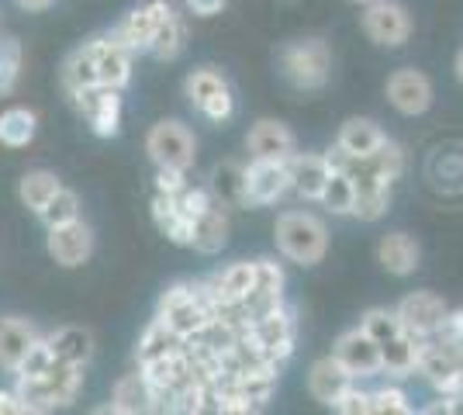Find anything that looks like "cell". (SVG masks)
Listing matches in <instances>:
<instances>
[{"label": "cell", "instance_id": "5b68a950", "mask_svg": "<svg viewBox=\"0 0 463 415\" xmlns=\"http://www.w3.org/2000/svg\"><path fill=\"white\" fill-rule=\"evenodd\" d=\"M242 333H246V336H250L263 354L270 356L273 363H280V367H284V360H290V354H294L298 316H294V308L284 301V305H277V308L267 312V316L250 318V322L242 325Z\"/></svg>", "mask_w": 463, "mask_h": 415}, {"label": "cell", "instance_id": "7dc6e473", "mask_svg": "<svg viewBox=\"0 0 463 415\" xmlns=\"http://www.w3.org/2000/svg\"><path fill=\"white\" fill-rule=\"evenodd\" d=\"M184 4H187V14H194V18H214L225 11L229 0H184Z\"/></svg>", "mask_w": 463, "mask_h": 415}, {"label": "cell", "instance_id": "ab89813d", "mask_svg": "<svg viewBox=\"0 0 463 415\" xmlns=\"http://www.w3.org/2000/svg\"><path fill=\"white\" fill-rule=\"evenodd\" d=\"M370 163L377 166V174H381L387 184H394V180L405 174V153H402V146H398V142H391L387 136H384V142L370 153Z\"/></svg>", "mask_w": 463, "mask_h": 415}, {"label": "cell", "instance_id": "ac0fdd59", "mask_svg": "<svg viewBox=\"0 0 463 415\" xmlns=\"http://www.w3.org/2000/svg\"><path fill=\"white\" fill-rule=\"evenodd\" d=\"M90 49H94V62H97V83H108V87L125 90L132 83V60L136 56L118 39H111V35L94 39Z\"/></svg>", "mask_w": 463, "mask_h": 415}, {"label": "cell", "instance_id": "f35d334b", "mask_svg": "<svg viewBox=\"0 0 463 415\" xmlns=\"http://www.w3.org/2000/svg\"><path fill=\"white\" fill-rule=\"evenodd\" d=\"M21 60H24L21 42L18 39H4V35H0V98H7V94L18 87Z\"/></svg>", "mask_w": 463, "mask_h": 415}, {"label": "cell", "instance_id": "8fae6325", "mask_svg": "<svg viewBox=\"0 0 463 415\" xmlns=\"http://www.w3.org/2000/svg\"><path fill=\"white\" fill-rule=\"evenodd\" d=\"M387 100L398 115L405 118H419L432 108V80L425 77L422 70L415 66H405V70H394L387 77Z\"/></svg>", "mask_w": 463, "mask_h": 415}, {"label": "cell", "instance_id": "f546056e", "mask_svg": "<svg viewBox=\"0 0 463 415\" xmlns=\"http://www.w3.org/2000/svg\"><path fill=\"white\" fill-rule=\"evenodd\" d=\"M97 83V62H94V49H90V42H83L80 49H73L66 62H62V90L73 98L80 90H87V87H94Z\"/></svg>", "mask_w": 463, "mask_h": 415}, {"label": "cell", "instance_id": "b9f144b4", "mask_svg": "<svg viewBox=\"0 0 463 415\" xmlns=\"http://www.w3.org/2000/svg\"><path fill=\"white\" fill-rule=\"evenodd\" d=\"M197 111H201V118H208L212 125H225V121L235 115V98H232V90L225 87V90L212 94V98L204 100Z\"/></svg>", "mask_w": 463, "mask_h": 415}, {"label": "cell", "instance_id": "816d5d0a", "mask_svg": "<svg viewBox=\"0 0 463 415\" xmlns=\"http://www.w3.org/2000/svg\"><path fill=\"white\" fill-rule=\"evenodd\" d=\"M457 354H460V360H463V343H460V346H457Z\"/></svg>", "mask_w": 463, "mask_h": 415}, {"label": "cell", "instance_id": "836d02e7", "mask_svg": "<svg viewBox=\"0 0 463 415\" xmlns=\"http://www.w3.org/2000/svg\"><path fill=\"white\" fill-rule=\"evenodd\" d=\"M318 204L326 208L328 215H353V204H356V187H353V180L349 174L343 170H332V177H328L326 191H322V198Z\"/></svg>", "mask_w": 463, "mask_h": 415}, {"label": "cell", "instance_id": "681fc988", "mask_svg": "<svg viewBox=\"0 0 463 415\" xmlns=\"http://www.w3.org/2000/svg\"><path fill=\"white\" fill-rule=\"evenodd\" d=\"M457 80L463 83V49L457 52Z\"/></svg>", "mask_w": 463, "mask_h": 415}, {"label": "cell", "instance_id": "4fadbf2b", "mask_svg": "<svg viewBox=\"0 0 463 415\" xmlns=\"http://www.w3.org/2000/svg\"><path fill=\"white\" fill-rule=\"evenodd\" d=\"M398 318H402V329H405L408 336L415 339H425L432 336L436 329H439V322L446 318V301L436 291H411L398 301Z\"/></svg>", "mask_w": 463, "mask_h": 415}, {"label": "cell", "instance_id": "74e56055", "mask_svg": "<svg viewBox=\"0 0 463 415\" xmlns=\"http://www.w3.org/2000/svg\"><path fill=\"white\" fill-rule=\"evenodd\" d=\"M408 412H415V405L405 395V388L381 384V388L370 391V415H408Z\"/></svg>", "mask_w": 463, "mask_h": 415}, {"label": "cell", "instance_id": "2e32d148", "mask_svg": "<svg viewBox=\"0 0 463 415\" xmlns=\"http://www.w3.org/2000/svg\"><path fill=\"white\" fill-rule=\"evenodd\" d=\"M246 149H250V159H277V163H288V159L298 153V142H294V132H290L284 121L260 118L250 128V136H246Z\"/></svg>", "mask_w": 463, "mask_h": 415}, {"label": "cell", "instance_id": "f6af8a7d", "mask_svg": "<svg viewBox=\"0 0 463 415\" xmlns=\"http://www.w3.org/2000/svg\"><path fill=\"white\" fill-rule=\"evenodd\" d=\"M432 336L439 339V343H446V346H460L463 343V308L446 312V318L439 322V329H436Z\"/></svg>", "mask_w": 463, "mask_h": 415}, {"label": "cell", "instance_id": "ee69618b", "mask_svg": "<svg viewBox=\"0 0 463 415\" xmlns=\"http://www.w3.org/2000/svg\"><path fill=\"white\" fill-rule=\"evenodd\" d=\"M187 184H191V180H187V170L156 166V191H159V194H170V198H176V194H180Z\"/></svg>", "mask_w": 463, "mask_h": 415}, {"label": "cell", "instance_id": "d6986e66", "mask_svg": "<svg viewBox=\"0 0 463 415\" xmlns=\"http://www.w3.org/2000/svg\"><path fill=\"white\" fill-rule=\"evenodd\" d=\"M353 381H356V377L349 374L335 356H322V360H315V363L308 367V395L315 398L318 405L332 409Z\"/></svg>", "mask_w": 463, "mask_h": 415}, {"label": "cell", "instance_id": "52a82bcc", "mask_svg": "<svg viewBox=\"0 0 463 415\" xmlns=\"http://www.w3.org/2000/svg\"><path fill=\"white\" fill-rule=\"evenodd\" d=\"M360 24H364L367 39L373 45H384V49H398L411 35V14L398 0H370V4H364Z\"/></svg>", "mask_w": 463, "mask_h": 415}, {"label": "cell", "instance_id": "1f68e13d", "mask_svg": "<svg viewBox=\"0 0 463 415\" xmlns=\"http://www.w3.org/2000/svg\"><path fill=\"white\" fill-rule=\"evenodd\" d=\"M35 132H39V118H35V111H28V108H7V111L0 115V146H7V149H24V146H32Z\"/></svg>", "mask_w": 463, "mask_h": 415}, {"label": "cell", "instance_id": "4dcf8cb0", "mask_svg": "<svg viewBox=\"0 0 463 415\" xmlns=\"http://www.w3.org/2000/svg\"><path fill=\"white\" fill-rule=\"evenodd\" d=\"M335 142L346 149L349 156H370L381 142H384V132H381V125L370 118H349L343 128H339V136Z\"/></svg>", "mask_w": 463, "mask_h": 415}, {"label": "cell", "instance_id": "f907efd6", "mask_svg": "<svg viewBox=\"0 0 463 415\" xmlns=\"http://www.w3.org/2000/svg\"><path fill=\"white\" fill-rule=\"evenodd\" d=\"M353 4H360V7H364V4H370V0H353Z\"/></svg>", "mask_w": 463, "mask_h": 415}, {"label": "cell", "instance_id": "44dd1931", "mask_svg": "<svg viewBox=\"0 0 463 415\" xmlns=\"http://www.w3.org/2000/svg\"><path fill=\"white\" fill-rule=\"evenodd\" d=\"M419 259H422V250H419L415 236H408V232H387L377 242V263L384 267L387 274L394 277L415 274L419 270Z\"/></svg>", "mask_w": 463, "mask_h": 415}, {"label": "cell", "instance_id": "9a60e30c", "mask_svg": "<svg viewBox=\"0 0 463 415\" xmlns=\"http://www.w3.org/2000/svg\"><path fill=\"white\" fill-rule=\"evenodd\" d=\"M204 284H208V291H212L218 312L239 308V305L246 301V295L252 291V284H256V259H235L225 270H218V274L208 277Z\"/></svg>", "mask_w": 463, "mask_h": 415}, {"label": "cell", "instance_id": "bcb514c9", "mask_svg": "<svg viewBox=\"0 0 463 415\" xmlns=\"http://www.w3.org/2000/svg\"><path fill=\"white\" fill-rule=\"evenodd\" d=\"M0 415H28V405L18 395V388H0Z\"/></svg>", "mask_w": 463, "mask_h": 415}, {"label": "cell", "instance_id": "f1b7e54d", "mask_svg": "<svg viewBox=\"0 0 463 415\" xmlns=\"http://www.w3.org/2000/svg\"><path fill=\"white\" fill-rule=\"evenodd\" d=\"M419 363V339L402 333V336L381 343V367L391 377H411Z\"/></svg>", "mask_w": 463, "mask_h": 415}, {"label": "cell", "instance_id": "484cf974", "mask_svg": "<svg viewBox=\"0 0 463 415\" xmlns=\"http://www.w3.org/2000/svg\"><path fill=\"white\" fill-rule=\"evenodd\" d=\"M187 45V21L184 14H176V7H170V14L159 21L153 42H149V56L159 62H174Z\"/></svg>", "mask_w": 463, "mask_h": 415}, {"label": "cell", "instance_id": "83f0119b", "mask_svg": "<svg viewBox=\"0 0 463 415\" xmlns=\"http://www.w3.org/2000/svg\"><path fill=\"white\" fill-rule=\"evenodd\" d=\"M153 218H156V229H159V232H163L166 239H170V242H176V246H191L194 225L184 215H180V208H176V201L170 198V194H159V191H156Z\"/></svg>", "mask_w": 463, "mask_h": 415}, {"label": "cell", "instance_id": "7bdbcfd3", "mask_svg": "<svg viewBox=\"0 0 463 415\" xmlns=\"http://www.w3.org/2000/svg\"><path fill=\"white\" fill-rule=\"evenodd\" d=\"M332 409H335V412H343V415H370V391L367 388H360V381H353Z\"/></svg>", "mask_w": 463, "mask_h": 415}, {"label": "cell", "instance_id": "7a4b0ae2", "mask_svg": "<svg viewBox=\"0 0 463 415\" xmlns=\"http://www.w3.org/2000/svg\"><path fill=\"white\" fill-rule=\"evenodd\" d=\"M273 239H277L280 257H288L290 263H301V267H315L328 253L326 222L315 215V212H305V208L280 212L277 225H273Z\"/></svg>", "mask_w": 463, "mask_h": 415}, {"label": "cell", "instance_id": "c3c4849f", "mask_svg": "<svg viewBox=\"0 0 463 415\" xmlns=\"http://www.w3.org/2000/svg\"><path fill=\"white\" fill-rule=\"evenodd\" d=\"M18 7H24V11H45L52 0H14Z\"/></svg>", "mask_w": 463, "mask_h": 415}, {"label": "cell", "instance_id": "3957f363", "mask_svg": "<svg viewBox=\"0 0 463 415\" xmlns=\"http://www.w3.org/2000/svg\"><path fill=\"white\" fill-rule=\"evenodd\" d=\"M14 388H18V395L24 398L28 415L32 412H56V409H62V405L77 401V395L83 391V367H73V363L56 360L45 374L18 377V381H14Z\"/></svg>", "mask_w": 463, "mask_h": 415}, {"label": "cell", "instance_id": "8d00e7d4", "mask_svg": "<svg viewBox=\"0 0 463 415\" xmlns=\"http://www.w3.org/2000/svg\"><path fill=\"white\" fill-rule=\"evenodd\" d=\"M360 329L367 333L377 346L381 343H387V339L402 336L405 329H402V318H398V312L394 308H370V312H364V318H360Z\"/></svg>", "mask_w": 463, "mask_h": 415}, {"label": "cell", "instance_id": "ba28073f", "mask_svg": "<svg viewBox=\"0 0 463 415\" xmlns=\"http://www.w3.org/2000/svg\"><path fill=\"white\" fill-rule=\"evenodd\" d=\"M70 100L77 104V111L83 115V121L90 125L94 136H100V138L118 136V128H121V90H118V87L94 83V87L73 94Z\"/></svg>", "mask_w": 463, "mask_h": 415}, {"label": "cell", "instance_id": "9c48e42d", "mask_svg": "<svg viewBox=\"0 0 463 415\" xmlns=\"http://www.w3.org/2000/svg\"><path fill=\"white\" fill-rule=\"evenodd\" d=\"M290 194L288 163L277 159H250L246 163V208H270Z\"/></svg>", "mask_w": 463, "mask_h": 415}, {"label": "cell", "instance_id": "30bf717a", "mask_svg": "<svg viewBox=\"0 0 463 415\" xmlns=\"http://www.w3.org/2000/svg\"><path fill=\"white\" fill-rule=\"evenodd\" d=\"M170 0H142L136 11H128L121 24H118L115 32H111V39H118L132 56H142V52H149V42H153L156 28H159V21L170 14Z\"/></svg>", "mask_w": 463, "mask_h": 415}, {"label": "cell", "instance_id": "603a6c76", "mask_svg": "<svg viewBox=\"0 0 463 415\" xmlns=\"http://www.w3.org/2000/svg\"><path fill=\"white\" fill-rule=\"evenodd\" d=\"M45 343L52 346V356L73 367H87L94 360V333L83 325H59L56 333H49Z\"/></svg>", "mask_w": 463, "mask_h": 415}, {"label": "cell", "instance_id": "60d3db41", "mask_svg": "<svg viewBox=\"0 0 463 415\" xmlns=\"http://www.w3.org/2000/svg\"><path fill=\"white\" fill-rule=\"evenodd\" d=\"M56 363V356H52V346L45 343V336H39L35 343H32V350L24 354V360H21L18 374L14 377H35V374H45L49 367Z\"/></svg>", "mask_w": 463, "mask_h": 415}, {"label": "cell", "instance_id": "4316f807", "mask_svg": "<svg viewBox=\"0 0 463 415\" xmlns=\"http://www.w3.org/2000/svg\"><path fill=\"white\" fill-rule=\"evenodd\" d=\"M184 346H187V339L176 336L166 322L153 318V322L146 325V333L138 336L136 363H149V360H159V356H170V354H176V350H184Z\"/></svg>", "mask_w": 463, "mask_h": 415}, {"label": "cell", "instance_id": "8992f818", "mask_svg": "<svg viewBox=\"0 0 463 415\" xmlns=\"http://www.w3.org/2000/svg\"><path fill=\"white\" fill-rule=\"evenodd\" d=\"M146 153L156 166H174V170H191L197 159V138L184 121H156L146 132Z\"/></svg>", "mask_w": 463, "mask_h": 415}, {"label": "cell", "instance_id": "e0dca14e", "mask_svg": "<svg viewBox=\"0 0 463 415\" xmlns=\"http://www.w3.org/2000/svg\"><path fill=\"white\" fill-rule=\"evenodd\" d=\"M288 170H290V194L318 204L328 177H332V166H328L326 153H294L288 159Z\"/></svg>", "mask_w": 463, "mask_h": 415}, {"label": "cell", "instance_id": "ffe728a7", "mask_svg": "<svg viewBox=\"0 0 463 415\" xmlns=\"http://www.w3.org/2000/svg\"><path fill=\"white\" fill-rule=\"evenodd\" d=\"M39 339V329L18 316H0V371L18 374L21 360L32 350V343Z\"/></svg>", "mask_w": 463, "mask_h": 415}, {"label": "cell", "instance_id": "7c38bea8", "mask_svg": "<svg viewBox=\"0 0 463 415\" xmlns=\"http://www.w3.org/2000/svg\"><path fill=\"white\" fill-rule=\"evenodd\" d=\"M45 250H49V257L56 259L59 267L77 270V267H83V263L90 259V253H94V232H90V225H87L83 218L66 222V225L49 229Z\"/></svg>", "mask_w": 463, "mask_h": 415}, {"label": "cell", "instance_id": "d6a6232c", "mask_svg": "<svg viewBox=\"0 0 463 415\" xmlns=\"http://www.w3.org/2000/svg\"><path fill=\"white\" fill-rule=\"evenodd\" d=\"M59 187H62V180H59L52 170H28L18 184V198L28 212H35V215H39Z\"/></svg>", "mask_w": 463, "mask_h": 415}, {"label": "cell", "instance_id": "e575fe53", "mask_svg": "<svg viewBox=\"0 0 463 415\" xmlns=\"http://www.w3.org/2000/svg\"><path fill=\"white\" fill-rule=\"evenodd\" d=\"M42 225L45 229H56V225H66V222H77L80 218V194L70 191V187H59L56 194L49 198V204L39 212Z\"/></svg>", "mask_w": 463, "mask_h": 415}, {"label": "cell", "instance_id": "277c9868", "mask_svg": "<svg viewBox=\"0 0 463 415\" xmlns=\"http://www.w3.org/2000/svg\"><path fill=\"white\" fill-rule=\"evenodd\" d=\"M280 73L294 90H322L332 73V52L322 39H298L280 49Z\"/></svg>", "mask_w": 463, "mask_h": 415}, {"label": "cell", "instance_id": "d590c367", "mask_svg": "<svg viewBox=\"0 0 463 415\" xmlns=\"http://www.w3.org/2000/svg\"><path fill=\"white\" fill-rule=\"evenodd\" d=\"M225 87H229V80L222 77L214 66H197L191 77L184 80V90H187V100H191L194 108H201L212 94L225 90Z\"/></svg>", "mask_w": 463, "mask_h": 415}, {"label": "cell", "instance_id": "cb8c5ba5", "mask_svg": "<svg viewBox=\"0 0 463 415\" xmlns=\"http://www.w3.org/2000/svg\"><path fill=\"white\" fill-rule=\"evenodd\" d=\"M100 412H118V415L153 412V398H149V384H146L142 371L118 377L115 388H111V405H104Z\"/></svg>", "mask_w": 463, "mask_h": 415}, {"label": "cell", "instance_id": "d4e9b609", "mask_svg": "<svg viewBox=\"0 0 463 415\" xmlns=\"http://www.w3.org/2000/svg\"><path fill=\"white\" fill-rule=\"evenodd\" d=\"M208 191L225 208H246V166L235 163V159L218 163L212 170V177H208Z\"/></svg>", "mask_w": 463, "mask_h": 415}, {"label": "cell", "instance_id": "6da1fadb", "mask_svg": "<svg viewBox=\"0 0 463 415\" xmlns=\"http://www.w3.org/2000/svg\"><path fill=\"white\" fill-rule=\"evenodd\" d=\"M214 316H218V305L204 280H180L174 288H166L156 305V318L166 322L184 339L197 336Z\"/></svg>", "mask_w": 463, "mask_h": 415}, {"label": "cell", "instance_id": "5bb4252c", "mask_svg": "<svg viewBox=\"0 0 463 415\" xmlns=\"http://www.w3.org/2000/svg\"><path fill=\"white\" fill-rule=\"evenodd\" d=\"M332 356H335V360H339V363H343L356 381L384 374V367H381V346H377V343H373L360 325L335 339Z\"/></svg>", "mask_w": 463, "mask_h": 415}, {"label": "cell", "instance_id": "7402d4cb", "mask_svg": "<svg viewBox=\"0 0 463 415\" xmlns=\"http://www.w3.org/2000/svg\"><path fill=\"white\" fill-rule=\"evenodd\" d=\"M229 242V208L212 201L204 215L194 218V239H191V250L204 253V257H214L222 253Z\"/></svg>", "mask_w": 463, "mask_h": 415}]
</instances>
